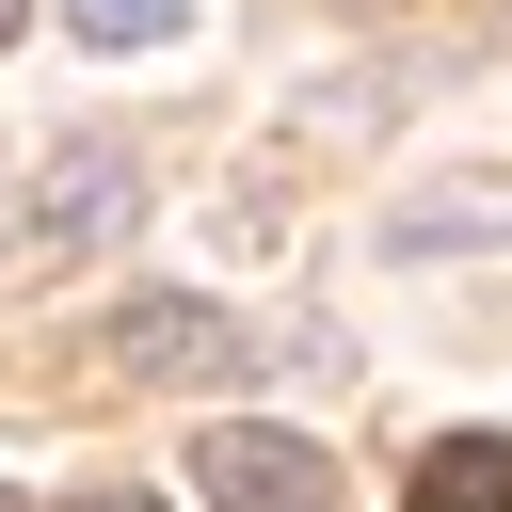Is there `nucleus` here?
Here are the masks:
<instances>
[{
    "label": "nucleus",
    "instance_id": "1",
    "mask_svg": "<svg viewBox=\"0 0 512 512\" xmlns=\"http://www.w3.org/2000/svg\"><path fill=\"white\" fill-rule=\"evenodd\" d=\"M128 208H144V176H128V144H112V128H64L16 224H32V256H112V240H128Z\"/></svg>",
    "mask_w": 512,
    "mask_h": 512
},
{
    "label": "nucleus",
    "instance_id": "2",
    "mask_svg": "<svg viewBox=\"0 0 512 512\" xmlns=\"http://www.w3.org/2000/svg\"><path fill=\"white\" fill-rule=\"evenodd\" d=\"M192 480H208V512H336V464L304 432H256V416L192 432Z\"/></svg>",
    "mask_w": 512,
    "mask_h": 512
},
{
    "label": "nucleus",
    "instance_id": "3",
    "mask_svg": "<svg viewBox=\"0 0 512 512\" xmlns=\"http://www.w3.org/2000/svg\"><path fill=\"white\" fill-rule=\"evenodd\" d=\"M240 352H256V336H240L224 304H192V288H144V304L112 320V368H128V384H240Z\"/></svg>",
    "mask_w": 512,
    "mask_h": 512
},
{
    "label": "nucleus",
    "instance_id": "4",
    "mask_svg": "<svg viewBox=\"0 0 512 512\" xmlns=\"http://www.w3.org/2000/svg\"><path fill=\"white\" fill-rule=\"evenodd\" d=\"M464 240H512V176H432L384 208V256H464Z\"/></svg>",
    "mask_w": 512,
    "mask_h": 512
},
{
    "label": "nucleus",
    "instance_id": "5",
    "mask_svg": "<svg viewBox=\"0 0 512 512\" xmlns=\"http://www.w3.org/2000/svg\"><path fill=\"white\" fill-rule=\"evenodd\" d=\"M400 512H512V432H432Z\"/></svg>",
    "mask_w": 512,
    "mask_h": 512
},
{
    "label": "nucleus",
    "instance_id": "6",
    "mask_svg": "<svg viewBox=\"0 0 512 512\" xmlns=\"http://www.w3.org/2000/svg\"><path fill=\"white\" fill-rule=\"evenodd\" d=\"M80 16V48H160V32H192V0H64Z\"/></svg>",
    "mask_w": 512,
    "mask_h": 512
},
{
    "label": "nucleus",
    "instance_id": "7",
    "mask_svg": "<svg viewBox=\"0 0 512 512\" xmlns=\"http://www.w3.org/2000/svg\"><path fill=\"white\" fill-rule=\"evenodd\" d=\"M64 512H160V496H144V480H96V496H64Z\"/></svg>",
    "mask_w": 512,
    "mask_h": 512
},
{
    "label": "nucleus",
    "instance_id": "8",
    "mask_svg": "<svg viewBox=\"0 0 512 512\" xmlns=\"http://www.w3.org/2000/svg\"><path fill=\"white\" fill-rule=\"evenodd\" d=\"M16 16H32V0H0V48H16Z\"/></svg>",
    "mask_w": 512,
    "mask_h": 512
},
{
    "label": "nucleus",
    "instance_id": "9",
    "mask_svg": "<svg viewBox=\"0 0 512 512\" xmlns=\"http://www.w3.org/2000/svg\"><path fill=\"white\" fill-rule=\"evenodd\" d=\"M0 512H16V496H0Z\"/></svg>",
    "mask_w": 512,
    "mask_h": 512
}]
</instances>
